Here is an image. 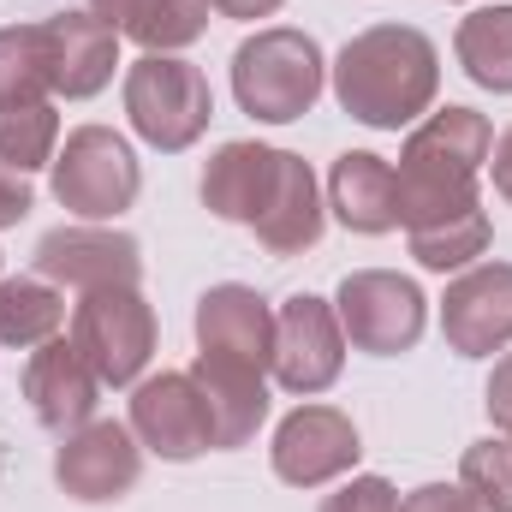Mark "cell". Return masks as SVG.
Returning <instances> with one entry per match:
<instances>
[{
  "label": "cell",
  "mask_w": 512,
  "mask_h": 512,
  "mask_svg": "<svg viewBox=\"0 0 512 512\" xmlns=\"http://www.w3.org/2000/svg\"><path fill=\"white\" fill-rule=\"evenodd\" d=\"M435 90H441V54L411 24H370L334 60V96L358 126H411L417 114L435 108Z\"/></svg>",
  "instance_id": "cell-1"
},
{
  "label": "cell",
  "mask_w": 512,
  "mask_h": 512,
  "mask_svg": "<svg viewBox=\"0 0 512 512\" xmlns=\"http://www.w3.org/2000/svg\"><path fill=\"white\" fill-rule=\"evenodd\" d=\"M495 126L477 108H441L405 137L399 149V227L447 221L477 209V179L489 167Z\"/></svg>",
  "instance_id": "cell-2"
},
{
  "label": "cell",
  "mask_w": 512,
  "mask_h": 512,
  "mask_svg": "<svg viewBox=\"0 0 512 512\" xmlns=\"http://www.w3.org/2000/svg\"><path fill=\"white\" fill-rule=\"evenodd\" d=\"M322 84H328V60H322L316 36H304V30H286V24L256 30L233 54V96L262 126L304 120L322 102Z\"/></svg>",
  "instance_id": "cell-3"
},
{
  "label": "cell",
  "mask_w": 512,
  "mask_h": 512,
  "mask_svg": "<svg viewBox=\"0 0 512 512\" xmlns=\"http://www.w3.org/2000/svg\"><path fill=\"white\" fill-rule=\"evenodd\" d=\"M126 114L131 131L161 149V155H179L191 149L209 120H215V96H209V78L179 60V54H143L126 72Z\"/></svg>",
  "instance_id": "cell-4"
},
{
  "label": "cell",
  "mask_w": 512,
  "mask_h": 512,
  "mask_svg": "<svg viewBox=\"0 0 512 512\" xmlns=\"http://www.w3.org/2000/svg\"><path fill=\"white\" fill-rule=\"evenodd\" d=\"M143 191V167L131 143L108 126H78L66 131V149L54 155V197L78 221H114L126 215Z\"/></svg>",
  "instance_id": "cell-5"
},
{
  "label": "cell",
  "mask_w": 512,
  "mask_h": 512,
  "mask_svg": "<svg viewBox=\"0 0 512 512\" xmlns=\"http://www.w3.org/2000/svg\"><path fill=\"white\" fill-rule=\"evenodd\" d=\"M72 346L90 358L102 387H137L155 358V310L143 304L137 286L84 292L72 310Z\"/></svg>",
  "instance_id": "cell-6"
},
{
  "label": "cell",
  "mask_w": 512,
  "mask_h": 512,
  "mask_svg": "<svg viewBox=\"0 0 512 512\" xmlns=\"http://www.w3.org/2000/svg\"><path fill=\"white\" fill-rule=\"evenodd\" d=\"M334 316L346 328V340L370 358H399L423 340L429 322V298L417 292V280L387 274V268H358L340 280L334 292Z\"/></svg>",
  "instance_id": "cell-7"
},
{
  "label": "cell",
  "mask_w": 512,
  "mask_h": 512,
  "mask_svg": "<svg viewBox=\"0 0 512 512\" xmlns=\"http://www.w3.org/2000/svg\"><path fill=\"white\" fill-rule=\"evenodd\" d=\"M346 370V328L328 298L298 292L274 310V382L286 393H328Z\"/></svg>",
  "instance_id": "cell-8"
},
{
  "label": "cell",
  "mask_w": 512,
  "mask_h": 512,
  "mask_svg": "<svg viewBox=\"0 0 512 512\" xmlns=\"http://www.w3.org/2000/svg\"><path fill=\"white\" fill-rule=\"evenodd\" d=\"M131 435H137V447H149L155 459H173V465L215 447V423H209V405L191 382V370H161L131 387Z\"/></svg>",
  "instance_id": "cell-9"
},
{
  "label": "cell",
  "mask_w": 512,
  "mask_h": 512,
  "mask_svg": "<svg viewBox=\"0 0 512 512\" xmlns=\"http://www.w3.org/2000/svg\"><path fill=\"white\" fill-rule=\"evenodd\" d=\"M143 477V447L126 423H84L72 435H60V453H54V483L72 495V501H120L137 489Z\"/></svg>",
  "instance_id": "cell-10"
},
{
  "label": "cell",
  "mask_w": 512,
  "mask_h": 512,
  "mask_svg": "<svg viewBox=\"0 0 512 512\" xmlns=\"http://www.w3.org/2000/svg\"><path fill=\"white\" fill-rule=\"evenodd\" d=\"M36 274L54 286H78V292H108V286H137L143 280V251L131 233L114 227H54L36 245Z\"/></svg>",
  "instance_id": "cell-11"
},
{
  "label": "cell",
  "mask_w": 512,
  "mask_h": 512,
  "mask_svg": "<svg viewBox=\"0 0 512 512\" xmlns=\"http://www.w3.org/2000/svg\"><path fill=\"white\" fill-rule=\"evenodd\" d=\"M274 477L292 489H322L334 477H346L358 465V429L346 411L334 405H298L280 429H274Z\"/></svg>",
  "instance_id": "cell-12"
},
{
  "label": "cell",
  "mask_w": 512,
  "mask_h": 512,
  "mask_svg": "<svg viewBox=\"0 0 512 512\" xmlns=\"http://www.w3.org/2000/svg\"><path fill=\"white\" fill-rule=\"evenodd\" d=\"M441 334L459 358H495L512 346V262H477L447 286Z\"/></svg>",
  "instance_id": "cell-13"
},
{
  "label": "cell",
  "mask_w": 512,
  "mask_h": 512,
  "mask_svg": "<svg viewBox=\"0 0 512 512\" xmlns=\"http://www.w3.org/2000/svg\"><path fill=\"white\" fill-rule=\"evenodd\" d=\"M24 399L36 411L42 429L54 435H72L84 423H96V405H102V376L90 370V358L72 346V340H42L24 364Z\"/></svg>",
  "instance_id": "cell-14"
},
{
  "label": "cell",
  "mask_w": 512,
  "mask_h": 512,
  "mask_svg": "<svg viewBox=\"0 0 512 512\" xmlns=\"http://www.w3.org/2000/svg\"><path fill=\"white\" fill-rule=\"evenodd\" d=\"M322 227H328V209H322V185H316L310 161L280 149L274 155V185H268V197H262V209L251 221L256 245L268 256H304L322 239Z\"/></svg>",
  "instance_id": "cell-15"
},
{
  "label": "cell",
  "mask_w": 512,
  "mask_h": 512,
  "mask_svg": "<svg viewBox=\"0 0 512 512\" xmlns=\"http://www.w3.org/2000/svg\"><path fill=\"white\" fill-rule=\"evenodd\" d=\"M48 30V84L66 102H90L108 90L120 66V30H108L96 12H54L42 18Z\"/></svg>",
  "instance_id": "cell-16"
},
{
  "label": "cell",
  "mask_w": 512,
  "mask_h": 512,
  "mask_svg": "<svg viewBox=\"0 0 512 512\" xmlns=\"http://www.w3.org/2000/svg\"><path fill=\"white\" fill-rule=\"evenodd\" d=\"M197 352L239 358L251 370H274V310L256 286H209L197 298Z\"/></svg>",
  "instance_id": "cell-17"
},
{
  "label": "cell",
  "mask_w": 512,
  "mask_h": 512,
  "mask_svg": "<svg viewBox=\"0 0 512 512\" xmlns=\"http://www.w3.org/2000/svg\"><path fill=\"white\" fill-rule=\"evenodd\" d=\"M191 382H197L203 405H209V423H215V447L221 453L245 447L256 429H262V417H268V382H262V370L239 364V358L197 352Z\"/></svg>",
  "instance_id": "cell-18"
},
{
  "label": "cell",
  "mask_w": 512,
  "mask_h": 512,
  "mask_svg": "<svg viewBox=\"0 0 512 512\" xmlns=\"http://www.w3.org/2000/svg\"><path fill=\"white\" fill-rule=\"evenodd\" d=\"M328 209L346 233L382 239L399 227V173L370 149H346L328 173Z\"/></svg>",
  "instance_id": "cell-19"
},
{
  "label": "cell",
  "mask_w": 512,
  "mask_h": 512,
  "mask_svg": "<svg viewBox=\"0 0 512 512\" xmlns=\"http://www.w3.org/2000/svg\"><path fill=\"white\" fill-rule=\"evenodd\" d=\"M274 155L280 149H268V143H221L203 167V209L251 227L268 185H274Z\"/></svg>",
  "instance_id": "cell-20"
},
{
  "label": "cell",
  "mask_w": 512,
  "mask_h": 512,
  "mask_svg": "<svg viewBox=\"0 0 512 512\" xmlns=\"http://www.w3.org/2000/svg\"><path fill=\"white\" fill-rule=\"evenodd\" d=\"M453 48H459V66H465L471 84L512 96V6H477L459 24Z\"/></svg>",
  "instance_id": "cell-21"
},
{
  "label": "cell",
  "mask_w": 512,
  "mask_h": 512,
  "mask_svg": "<svg viewBox=\"0 0 512 512\" xmlns=\"http://www.w3.org/2000/svg\"><path fill=\"white\" fill-rule=\"evenodd\" d=\"M60 322H66V298L54 280L42 274L0 280V346H42L60 334Z\"/></svg>",
  "instance_id": "cell-22"
},
{
  "label": "cell",
  "mask_w": 512,
  "mask_h": 512,
  "mask_svg": "<svg viewBox=\"0 0 512 512\" xmlns=\"http://www.w3.org/2000/svg\"><path fill=\"white\" fill-rule=\"evenodd\" d=\"M405 239H411V256H417L429 274H447V268L477 262V256L489 251V239H495V233H489V215H483V203H477V209H465V215L405 227Z\"/></svg>",
  "instance_id": "cell-23"
},
{
  "label": "cell",
  "mask_w": 512,
  "mask_h": 512,
  "mask_svg": "<svg viewBox=\"0 0 512 512\" xmlns=\"http://www.w3.org/2000/svg\"><path fill=\"white\" fill-rule=\"evenodd\" d=\"M48 30L42 24H12L0 30V108L48 102Z\"/></svg>",
  "instance_id": "cell-24"
},
{
  "label": "cell",
  "mask_w": 512,
  "mask_h": 512,
  "mask_svg": "<svg viewBox=\"0 0 512 512\" xmlns=\"http://www.w3.org/2000/svg\"><path fill=\"white\" fill-rule=\"evenodd\" d=\"M209 12H215L209 0H137L120 36H131L143 54H179L209 30Z\"/></svg>",
  "instance_id": "cell-25"
},
{
  "label": "cell",
  "mask_w": 512,
  "mask_h": 512,
  "mask_svg": "<svg viewBox=\"0 0 512 512\" xmlns=\"http://www.w3.org/2000/svg\"><path fill=\"white\" fill-rule=\"evenodd\" d=\"M60 155V114L54 102H24V108H0V161L18 173L54 167Z\"/></svg>",
  "instance_id": "cell-26"
},
{
  "label": "cell",
  "mask_w": 512,
  "mask_h": 512,
  "mask_svg": "<svg viewBox=\"0 0 512 512\" xmlns=\"http://www.w3.org/2000/svg\"><path fill=\"white\" fill-rule=\"evenodd\" d=\"M459 489L483 512H512V441H477L459 459Z\"/></svg>",
  "instance_id": "cell-27"
},
{
  "label": "cell",
  "mask_w": 512,
  "mask_h": 512,
  "mask_svg": "<svg viewBox=\"0 0 512 512\" xmlns=\"http://www.w3.org/2000/svg\"><path fill=\"white\" fill-rule=\"evenodd\" d=\"M322 512H399V495L387 477H352L322 501Z\"/></svg>",
  "instance_id": "cell-28"
},
{
  "label": "cell",
  "mask_w": 512,
  "mask_h": 512,
  "mask_svg": "<svg viewBox=\"0 0 512 512\" xmlns=\"http://www.w3.org/2000/svg\"><path fill=\"white\" fill-rule=\"evenodd\" d=\"M399 512H483L465 489H453V483H423V489H411Z\"/></svg>",
  "instance_id": "cell-29"
},
{
  "label": "cell",
  "mask_w": 512,
  "mask_h": 512,
  "mask_svg": "<svg viewBox=\"0 0 512 512\" xmlns=\"http://www.w3.org/2000/svg\"><path fill=\"white\" fill-rule=\"evenodd\" d=\"M30 209H36V191H30V179H24L18 167H6V161H0V227H18Z\"/></svg>",
  "instance_id": "cell-30"
},
{
  "label": "cell",
  "mask_w": 512,
  "mask_h": 512,
  "mask_svg": "<svg viewBox=\"0 0 512 512\" xmlns=\"http://www.w3.org/2000/svg\"><path fill=\"white\" fill-rule=\"evenodd\" d=\"M489 417H495V429L512 435V352L495 364V376H489Z\"/></svg>",
  "instance_id": "cell-31"
},
{
  "label": "cell",
  "mask_w": 512,
  "mask_h": 512,
  "mask_svg": "<svg viewBox=\"0 0 512 512\" xmlns=\"http://www.w3.org/2000/svg\"><path fill=\"white\" fill-rule=\"evenodd\" d=\"M489 173H495V191L512 203V126L495 137V149H489Z\"/></svg>",
  "instance_id": "cell-32"
},
{
  "label": "cell",
  "mask_w": 512,
  "mask_h": 512,
  "mask_svg": "<svg viewBox=\"0 0 512 512\" xmlns=\"http://www.w3.org/2000/svg\"><path fill=\"white\" fill-rule=\"evenodd\" d=\"M221 18H274L286 0H209Z\"/></svg>",
  "instance_id": "cell-33"
},
{
  "label": "cell",
  "mask_w": 512,
  "mask_h": 512,
  "mask_svg": "<svg viewBox=\"0 0 512 512\" xmlns=\"http://www.w3.org/2000/svg\"><path fill=\"white\" fill-rule=\"evenodd\" d=\"M90 12L108 24V30H126L131 24V12H137V0H90Z\"/></svg>",
  "instance_id": "cell-34"
},
{
  "label": "cell",
  "mask_w": 512,
  "mask_h": 512,
  "mask_svg": "<svg viewBox=\"0 0 512 512\" xmlns=\"http://www.w3.org/2000/svg\"><path fill=\"white\" fill-rule=\"evenodd\" d=\"M507 441H512V435H507Z\"/></svg>",
  "instance_id": "cell-35"
}]
</instances>
